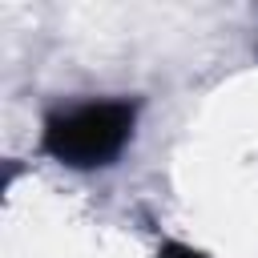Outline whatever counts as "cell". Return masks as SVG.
I'll return each instance as SVG.
<instances>
[{
    "instance_id": "1",
    "label": "cell",
    "mask_w": 258,
    "mask_h": 258,
    "mask_svg": "<svg viewBox=\"0 0 258 258\" xmlns=\"http://www.w3.org/2000/svg\"><path fill=\"white\" fill-rule=\"evenodd\" d=\"M137 125L133 101H89L64 113H52L40 133V149L73 169H97L121 157Z\"/></svg>"
},
{
    "instance_id": "2",
    "label": "cell",
    "mask_w": 258,
    "mask_h": 258,
    "mask_svg": "<svg viewBox=\"0 0 258 258\" xmlns=\"http://www.w3.org/2000/svg\"><path fill=\"white\" fill-rule=\"evenodd\" d=\"M157 258H210V254H202V250H194V246H185V242H161Z\"/></svg>"
}]
</instances>
